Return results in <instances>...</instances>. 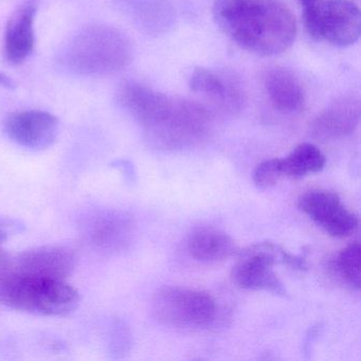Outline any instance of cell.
<instances>
[{"mask_svg": "<svg viewBox=\"0 0 361 361\" xmlns=\"http://www.w3.org/2000/svg\"><path fill=\"white\" fill-rule=\"evenodd\" d=\"M213 14L232 41L259 56L286 51L297 35L295 16L279 0H216Z\"/></svg>", "mask_w": 361, "mask_h": 361, "instance_id": "1", "label": "cell"}, {"mask_svg": "<svg viewBox=\"0 0 361 361\" xmlns=\"http://www.w3.org/2000/svg\"><path fill=\"white\" fill-rule=\"evenodd\" d=\"M132 42L122 31L107 25H88L63 45L56 63L61 71L79 77L115 75L133 60Z\"/></svg>", "mask_w": 361, "mask_h": 361, "instance_id": "2", "label": "cell"}, {"mask_svg": "<svg viewBox=\"0 0 361 361\" xmlns=\"http://www.w3.org/2000/svg\"><path fill=\"white\" fill-rule=\"evenodd\" d=\"M79 291L66 280L43 278L9 269L0 271V304L46 317H62L79 307Z\"/></svg>", "mask_w": 361, "mask_h": 361, "instance_id": "3", "label": "cell"}, {"mask_svg": "<svg viewBox=\"0 0 361 361\" xmlns=\"http://www.w3.org/2000/svg\"><path fill=\"white\" fill-rule=\"evenodd\" d=\"M276 263L305 269L304 257L291 255L279 245L259 243L240 253L238 263L232 270V280L236 286L246 290H263L286 297L284 284L274 270Z\"/></svg>", "mask_w": 361, "mask_h": 361, "instance_id": "4", "label": "cell"}, {"mask_svg": "<svg viewBox=\"0 0 361 361\" xmlns=\"http://www.w3.org/2000/svg\"><path fill=\"white\" fill-rule=\"evenodd\" d=\"M152 312L157 321L168 326L200 329L214 322L217 307L206 291L166 286L154 295Z\"/></svg>", "mask_w": 361, "mask_h": 361, "instance_id": "5", "label": "cell"}, {"mask_svg": "<svg viewBox=\"0 0 361 361\" xmlns=\"http://www.w3.org/2000/svg\"><path fill=\"white\" fill-rule=\"evenodd\" d=\"M209 124L210 115L204 106L174 99L168 115L145 134L159 149H181L200 142L208 132Z\"/></svg>", "mask_w": 361, "mask_h": 361, "instance_id": "6", "label": "cell"}, {"mask_svg": "<svg viewBox=\"0 0 361 361\" xmlns=\"http://www.w3.org/2000/svg\"><path fill=\"white\" fill-rule=\"evenodd\" d=\"M80 232L88 246L104 255L128 250L136 235V223L130 213L118 209H97L82 217Z\"/></svg>", "mask_w": 361, "mask_h": 361, "instance_id": "7", "label": "cell"}, {"mask_svg": "<svg viewBox=\"0 0 361 361\" xmlns=\"http://www.w3.org/2000/svg\"><path fill=\"white\" fill-rule=\"evenodd\" d=\"M300 210L334 238H346L358 228L357 215L342 204L339 196L326 190H312L300 197Z\"/></svg>", "mask_w": 361, "mask_h": 361, "instance_id": "8", "label": "cell"}, {"mask_svg": "<svg viewBox=\"0 0 361 361\" xmlns=\"http://www.w3.org/2000/svg\"><path fill=\"white\" fill-rule=\"evenodd\" d=\"M60 122L48 111H23L11 114L4 122L6 136L24 149L44 151L58 138Z\"/></svg>", "mask_w": 361, "mask_h": 361, "instance_id": "9", "label": "cell"}, {"mask_svg": "<svg viewBox=\"0 0 361 361\" xmlns=\"http://www.w3.org/2000/svg\"><path fill=\"white\" fill-rule=\"evenodd\" d=\"M77 261L75 251L69 247L47 245L10 257L5 269L43 278L66 280L75 271Z\"/></svg>", "mask_w": 361, "mask_h": 361, "instance_id": "10", "label": "cell"}, {"mask_svg": "<svg viewBox=\"0 0 361 361\" xmlns=\"http://www.w3.org/2000/svg\"><path fill=\"white\" fill-rule=\"evenodd\" d=\"M360 10L348 0H324L319 18L317 41L346 47L360 37Z\"/></svg>", "mask_w": 361, "mask_h": 361, "instance_id": "11", "label": "cell"}, {"mask_svg": "<svg viewBox=\"0 0 361 361\" xmlns=\"http://www.w3.org/2000/svg\"><path fill=\"white\" fill-rule=\"evenodd\" d=\"M37 9V0H25L10 18L4 42V52L10 64H23L35 51Z\"/></svg>", "mask_w": 361, "mask_h": 361, "instance_id": "12", "label": "cell"}, {"mask_svg": "<svg viewBox=\"0 0 361 361\" xmlns=\"http://www.w3.org/2000/svg\"><path fill=\"white\" fill-rule=\"evenodd\" d=\"M360 120V104L355 98H342L331 103L317 117L312 134L320 140H333L352 134Z\"/></svg>", "mask_w": 361, "mask_h": 361, "instance_id": "13", "label": "cell"}, {"mask_svg": "<svg viewBox=\"0 0 361 361\" xmlns=\"http://www.w3.org/2000/svg\"><path fill=\"white\" fill-rule=\"evenodd\" d=\"M187 249L195 261L217 263L229 259L238 251L231 236L212 227H200L188 236Z\"/></svg>", "mask_w": 361, "mask_h": 361, "instance_id": "14", "label": "cell"}, {"mask_svg": "<svg viewBox=\"0 0 361 361\" xmlns=\"http://www.w3.org/2000/svg\"><path fill=\"white\" fill-rule=\"evenodd\" d=\"M264 85L274 106L283 113H298L305 104V94L299 80L285 68L270 69Z\"/></svg>", "mask_w": 361, "mask_h": 361, "instance_id": "15", "label": "cell"}, {"mask_svg": "<svg viewBox=\"0 0 361 361\" xmlns=\"http://www.w3.org/2000/svg\"><path fill=\"white\" fill-rule=\"evenodd\" d=\"M281 162L284 176L302 178L321 172L325 166V157L316 145L302 143Z\"/></svg>", "mask_w": 361, "mask_h": 361, "instance_id": "16", "label": "cell"}, {"mask_svg": "<svg viewBox=\"0 0 361 361\" xmlns=\"http://www.w3.org/2000/svg\"><path fill=\"white\" fill-rule=\"evenodd\" d=\"M361 248L358 242L342 249L333 263L336 274L355 289L360 288Z\"/></svg>", "mask_w": 361, "mask_h": 361, "instance_id": "17", "label": "cell"}, {"mask_svg": "<svg viewBox=\"0 0 361 361\" xmlns=\"http://www.w3.org/2000/svg\"><path fill=\"white\" fill-rule=\"evenodd\" d=\"M190 87L194 92L227 100L231 96L227 83L212 71L204 68H196L190 79Z\"/></svg>", "mask_w": 361, "mask_h": 361, "instance_id": "18", "label": "cell"}, {"mask_svg": "<svg viewBox=\"0 0 361 361\" xmlns=\"http://www.w3.org/2000/svg\"><path fill=\"white\" fill-rule=\"evenodd\" d=\"M107 350L111 357L121 359L130 352L132 346V333L126 321L113 319L106 333Z\"/></svg>", "mask_w": 361, "mask_h": 361, "instance_id": "19", "label": "cell"}, {"mask_svg": "<svg viewBox=\"0 0 361 361\" xmlns=\"http://www.w3.org/2000/svg\"><path fill=\"white\" fill-rule=\"evenodd\" d=\"M283 174L282 162L278 158L265 160L257 164L253 172V183L259 190H269L279 183Z\"/></svg>", "mask_w": 361, "mask_h": 361, "instance_id": "20", "label": "cell"}, {"mask_svg": "<svg viewBox=\"0 0 361 361\" xmlns=\"http://www.w3.org/2000/svg\"><path fill=\"white\" fill-rule=\"evenodd\" d=\"M303 8L304 24L312 39L318 37L319 18L324 0H299Z\"/></svg>", "mask_w": 361, "mask_h": 361, "instance_id": "21", "label": "cell"}, {"mask_svg": "<svg viewBox=\"0 0 361 361\" xmlns=\"http://www.w3.org/2000/svg\"><path fill=\"white\" fill-rule=\"evenodd\" d=\"M20 228L22 226L18 221L0 217V247L4 243L7 242L12 234L20 232Z\"/></svg>", "mask_w": 361, "mask_h": 361, "instance_id": "22", "label": "cell"}, {"mask_svg": "<svg viewBox=\"0 0 361 361\" xmlns=\"http://www.w3.org/2000/svg\"><path fill=\"white\" fill-rule=\"evenodd\" d=\"M0 87L6 88V90H14L16 87V83L9 75L0 71Z\"/></svg>", "mask_w": 361, "mask_h": 361, "instance_id": "23", "label": "cell"}, {"mask_svg": "<svg viewBox=\"0 0 361 361\" xmlns=\"http://www.w3.org/2000/svg\"><path fill=\"white\" fill-rule=\"evenodd\" d=\"M9 255L0 247V271H3L5 268H7L8 263H9Z\"/></svg>", "mask_w": 361, "mask_h": 361, "instance_id": "24", "label": "cell"}]
</instances>
